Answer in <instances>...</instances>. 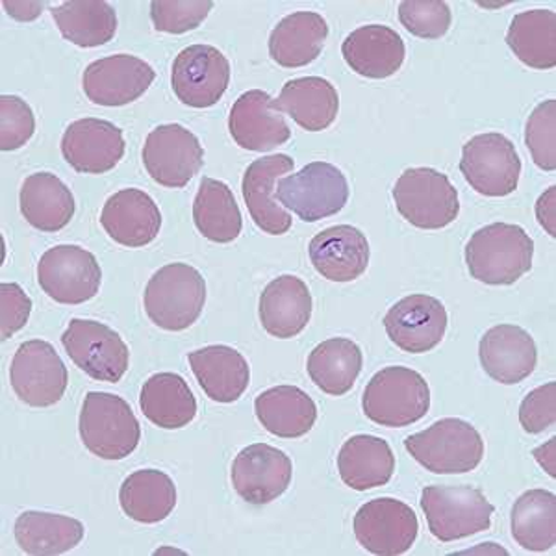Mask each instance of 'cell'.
<instances>
[{
    "instance_id": "obj_19",
    "label": "cell",
    "mask_w": 556,
    "mask_h": 556,
    "mask_svg": "<svg viewBox=\"0 0 556 556\" xmlns=\"http://www.w3.org/2000/svg\"><path fill=\"white\" fill-rule=\"evenodd\" d=\"M123 130L114 123L86 117L71 123L62 138L65 162L83 175L112 172L125 156Z\"/></svg>"
},
{
    "instance_id": "obj_6",
    "label": "cell",
    "mask_w": 556,
    "mask_h": 556,
    "mask_svg": "<svg viewBox=\"0 0 556 556\" xmlns=\"http://www.w3.org/2000/svg\"><path fill=\"white\" fill-rule=\"evenodd\" d=\"M393 201L406 222L424 230L450 227L460 214L458 191L450 177L430 167L406 169L395 182Z\"/></svg>"
},
{
    "instance_id": "obj_24",
    "label": "cell",
    "mask_w": 556,
    "mask_h": 556,
    "mask_svg": "<svg viewBox=\"0 0 556 556\" xmlns=\"http://www.w3.org/2000/svg\"><path fill=\"white\" fill-rule=\"evenodd\" d=\"M312 266L332 282H353L369 266V241L358 228L338 225L323 230L308 247Z\"/></svg>"
},
{
    "instance_id": "obj_41",
    "label": "cell",
    "mask_w": 556,
    "mask_h": 556,
    "mask_svg": "<svg viewBox=\"0 0 556 556\" xmlns=\"http://www.w3.org/2000/svg\"><path fill=\"white\" fill-rule=\"evenodd\" d=\"M399 21L421 39H440L450 33L453 15L442 0H405L399 4Z\"/></svg>"
},
{
    "instance_id": "obj_17",
    "label": "cell",
    "mask_w": 556,
    "mask_h": 556,
    "mask_svg": "<svg viewBox=\"0 0 556 556\" xmlns=\"http://www.w3.org/2000/svg\"><path fill=\"white\" fill-rule=\"evenodd\" d=\"M154 78L156 73L143 60L130 54H115L86 67L84 93L99 106H125L138 101L151 88Z\"/></svg>"
},
{
    "instance_id": "obj_22",
    "label": "cell",
    "mask_w": 556,
    "mask_h": 556,
    "mask_svg": "<svg viewBox=\"0 0 556 556\" xmlns=\"http://www.w3.org/2000/svg\"><path fill=\"white\" fill-rule=\"evenodd\" d=\"M101 225L115 243L138 249L156 240L162 214L159 204L146 191L128 188L117 191L104 203Z\"/></svg>"
},
{
    "instance_id": "obj_10",
    "label": "cell",
    "mask_w": 556,
    "mask_h": 556,
    "mask_svg": "<svg viewBox=\"0 0 556 556\" xmlns=\"http://www.w3.org/2000/svg\"><path fill=\"white\" fill-rule=\"evenodd\" d=\"M65 353L91 379L119 382L127 374L130 351L114 329L91 319H71L62 334Z\"/></svg>"
},
{
    "instance_id": "obj_37",
    "label": "cell",
    "mask_w": 556,
    "mask_h": 556,
    "mask_svg": "<svg viewBox=\"0 0 556 556\" xmlns=\"http://www.w3.org/2000/svg\"><path fill=\"white\" fill-rule=\"evenodd\" d=\"M52 20L67 41L91 49L114 39L117 15L104 0H71L52 10Z\"/></svg>"
},
{
    "instance_id": "obj_30",
    "label": "cell",
    "mask_w": 556,
    "mask_h": 556,
    "mask_svg": "<svg viewBox=\"0 0 556 556\" xmlns=\"http://www.w3.org/2000/svg\"><path fill=\"white\" fill-rule=\"evenodd\" d=\"M254 412L267 432L286 440L308 434L317 419L314 399L298 386H277L260 393Z\"/></svg>"
},
{
    "instance_id": "obj_26",
    "label": "cell",
    "mask_w": 556,
    "mask_h": 556,
    "mask_svg": "<svg viewBox=\"0 0 556 556\" xmlns=\"http://www.w3.org/2000/svg\"><path fill=\"white\" fill-rule=\"evenodd\" d=\"M311 317V290L299 277L282 275L275 278L260 295V321L273 338H295L306 329Z\"/></svg>"
},
{
    "instance_id": "obj_9",
    "label": "cell",
    "mask_w": 556,
    "mask_h": 556,
    "mask_svg": "<svg viewBox=\"0 0 556 556\" xmlns=\"http://www.w3.org/2000/svg\"><path fill=\"white\" fill-rule=\"evenodd\" d=\"M460 172L477 193L506 197L518 190L521 160L503 134H479L462 147Z\"/></svg>"
},
{
    "instance_id": "obj_25",
    "label": "cell",
    "mask_w": 556,
    "mask_h": 556,
    "mask_svg": "<svg viewBox=\"0 0 556 556\" xmlns=\"http://www.w3.org/2000/svg\"><path fill=\"white\" fill-rule=\"evenodd\" d=\"M269 106L278 114L290 115L304 130L321 132L338 117L340 96L338 89L321 76H304L288 80Z\"/></svg>"
},
{
    "instance_id": "obj_27",
    "label": "cell",
    "mask_w": 556,
    "mask_h": 556,
    "mask_svg": "<svg viewBox=\"0 0 556 556\" xmlns=\"http://www.w3.org/2000/svg\"><path fill=\"white\" fill-rule=\"evenodd\" d=\"M342 54L354 73L380 80L403 67L405 41L388 26H361L343 41Z\"/></svg>"
},
{
    "instance_id": "obj_29",
    "label": "cell",
    "mask_w": 556,
    "mask_h": 556,
    "mask_svg": "<svg viewBox=\"0 0 556 556\" xmlns=\"http://www.w3.org/2000/svg\"><path fill=\"white\" fill-rule=\"evenodd\" d=\"M329 38V25L316 12L286 15L269 36V56L286 70L312 64Z\"/></svg>"
},
{
    "instance_id": "obj_46",
    "label": "cell",
    "mask_w": 556,
    "mask_h": 556,
    "mask_svg": "<svg viewBox=\"0 0 556 556\" xmlns=\"http://www.w3.org/2000/svg\"><path fill=\"white\" fill-rule=\"evenodd\" d=\"M33 312V299L26 295L20 285L4 282L0 285V340L7 342L15 332L25 327Z\"/></svg>"
},
{
    "instance_id": "obj_5",
    "label": "cell",
    "mask_w": 556,
    "mask_h": 556,
    "mask_svg": "<svg viewBox=\"0 0 556 556\" xmlns=\"http://www.w3.org/2000/svg\"><path fill=\"white\" fill-rule=\"evenodd\" d=\"M405 447L417 464L438 475L469 473L484 456L481 432L458 417H445L412 434Z\"/></svg>"
},
{
    "instance_id": "obj_43",
    "label": "cell",
    "mask_w": 556,
    "mask_h": 556,
    "mask_svg": "<svg viewBox=\"0 0 556 556\" xmlns=\"http://www.w3.org/2000/svg\"><path fill=\"white\" fill-rule=\"evenodd\" d=\"M212 8V0H154L151 2L152 25L159 33H190L203 25Z\"/></svg>"
},
{
    "instance_id": "obj_14",
    "label": "cell",
    "mask_w": 556,
    "mask_h": 556,
    "mask_svg": "<svg viewBox=\"0 0 556 556\" xmlns=\"http://www.w3.org/2000/svg\"><path fill=\"white\" fill-rule=\"evenodd\" d=\"M354 536L364 549L380 556L403 555L416 542L419 521L403 501H367L353 521Z\"/></svg>"
},
{
    "instance_id": "obj_36",
    "label": "cell",
    "mask_w": 556,
    "mask_h": 556,
    "mask_svg": "<svg viewBox=\"0 0 556 556\" xmlns=\"http://www.w3.org/2000/svg\"><path fill=\"white\" fill-rule=\"evenodd\" d=\"M362 366L361 348L348 338H330L319 343L306 362L312 382L332 397H342L353 390Z\"/></svg>"
},
{
    "instance_id": "obj_13",
    "label": "cell",
    "mask_w": 556,
    "mask_h": 556,
    "mask_svg": "<svg viewBox=\"0 0 556 556\" xmlns=\"http://www.w3.org/2000/svg\"><path fill=\"white\" fill-rule=\"evenodd\" d=\"M204 151L195 134L182 125H160L146 139L143 165L154 182L180 190L201 172Z\"/></svg>"
},
{
    "instance_id": "obj_3",
    "label": "cell",
    "mask_w": 556,
    "mask_h": 556,
    "mask_svg": "<svg viewBox=\"0 0 556 556\" xmlns=\"http://www.w3.org/2000/svg\"><path fill=\"white\" fill-rule=\"evenodd\" d=\"M86 450L102 460H123L141 440L138 417L125 399L114 393L89 392L78 419Z\"/></svg>"
},
{
    "instance_id": "obj_48",
    "label": "cell",
    "mask_w": 556,
    "mask_h": 556,
    "mask_svg": "<svg viewBox=\"0 0 556 556\" xmlns=\"http://www.w3.org/2000/svg\"><path fill=\"white\" fill-rule=\"evenodd\" d=\"M555 447H556V438H551L549 442L544 443L542 447H538L534 451V456H536V460L542 464V468L551 475V477H555L556 468H555Z\"/></svg>"
},
{
    "instance_id": "obj_44",
    "label": "cell",
    "mask_w": 556,
    "mask_h": 556,
    "mask_svg": "<svg viewBox=\"0 0 556 556\" xmlns=\"http://www.w3.org/2000/svg\"><path fill=\"white\" fill-rule=\"evenodd\" d=\"M36 132L33 108L21 97H0V149L17 151L25 147Z\"/></svg>"
},
{
    "instance_id": "obj_42",
    "label": "cell",
    "mask_w": 556,
    "mask_h": 556,
    "mask_svg": "<svg viewBox=\"0 0 556 556\" xmlns=\"http://www.w3.org/2000/svg\"><path fill=\"white\" fill-rule=\"evenodd\" d=\"M525 143L534 164L544 172L556 169V101L542 102L534 108L525 127Z\"/></svg>"
},
{
    "instance_id": "obj_47",
    "label": "cell",
    "mask_w": 556,
    "mask_h": 556,
    "mask_svg": "<svg viewBox=\"0 0 556 556\" xmlns=\"http://www.w3.org/2000/svg\"><path fill=\"white\" fill-rule=\"evenodd\" d=\"M556 208V188L555 186H551L549 190L545 191L544 195L540 197L538 199L536 203V215H538V222H540V225L547 230V235L553 236L555 238L556 236V228H555V214Z\"/></svg>"
},
{
    "instance_id": "obj_20",
    "label": "cell",
    "mask_w": 556,
    "mask_h": 556,
    "mask_svg": "<svg viewBox=\"0 0 556 556\" xmlns=\"http://www.w3.org/2000/svg\"><path fill=\"white\" fill-rule=\"evenodd\" d=\"M295 160L288 154H271L254 160L247 167L241 182L249 214L260 230L266 235L282 236L291 228V215L275 199V190L282 175L293 172Z\"/></svg>"
},
{
    "instance_id": "obj_18",
    "label": "cell",
    "mask_w": 556,
    "mask_h": 556,
    "mask_svg": "<svg viewBox=\"0 0 556 556\" xmlns=\"http://www.w3.org/2000/svg\"><path fill=\"white\" fill-rule=\"evenodd\" d=\"M293 466L285 451L267 443H253L240 451L232 464V484L241 500L267 505L290 488Z\"/></svg>"
},
{
    "instance_id": "obj_40",
    "label": "cell",
    "mask_w": 556,
    "mask_h": 556,
    "mask_svg": "<svg viewBox=\"0 0 556 556\" xmlns=\"http://www.w3.org/2000/svg\"><path fill=\"white\" fill-rule=\"evenodd\" d=\"M513 536L523 549L544 553L556 544V495L529 490L513 506Z\"/></svg>"
},
{
    "instance_id": "obj_35",
    "label": "cell",
    "mask_w": 556,
    "mask_h": 556,
    "mask_svg": "<svg viewBox=\"0 0 556 556\" xmlns=\"http://www.w3.org/2000/svg\"><path fill=\"white\" fill-rule=\"evenodd\" d=\"M123 513L138 523H160L177 506V488L169 475L159 469H139L121 484Z\"/></svg>"
},
{
    "instance_id": "obj_12",
    "label": "cell",
    "mask_w": 556,
    "mask_h": 556,
    "mask_svg": "<svg viewBox=\"0 0 556 556\" xmlns=\"http://www.w3.org/2000/svg\"><path fill=\"white\" fill-rule=\"evenodd\" d=\"M38 282L56 303L83 304L101 290V266L83 247H52L39 260Z\"/></svg>"
},
{
    "instance_id": "obj_39",
    "label": "cell",
    "mask_w": 556,
    "mask_h": 556,
    "mask_svg": "<svg viewBox=\"0 0 556 556\" xmlns=\"http://www.w3.org/2000/svg\"><path fill=\"white\" fill-rule=\"evenodd\" d=\"M197 230L215 243H230L241 235L243 219L235 193L227 184L204 177L193 201Z\"/></svg>"
},
{
    "instance_id": "obj_38",
    "label": "cell",
    "mask_w": 556,
    "mask_h": 556,
    "mask_svg": "<svg viewBox=\"0 0 556 556\" xmlns=\"http://www.w3.org/2000/svg\"><path fill=\"white\" fill-rule=\"evenodd\" d=\"M506 43L527 67L553 70L556 65V13L551 10L518 13L506 34Z\"/></svg>"
},
{
    "instance_id": "obj_28",
    "label": "cell",
    "mask_w": 556,
    "mask_h": 556,
    "mask_svg": "<svg viewBox=\"0 0 556 556\" xmlns=\"http://www.w3.org/2000/svg\"><path fill=\"white\" fill-rule=\"evenodd\" d=\"M197 382L215 403H235L245 393L251 369L245 356L228 345H208L188 354Z\"/></svg>"
},
{
    "instance_id": "obj_32",
    "label": "cell",
    "mask_w": 556,
    "mask_h": 556,
    "mask_svg": "<svg viewBox=\"0 0 556 556\" xmlns=\"http://www.w3.org/2000/svg\"><path fill=\"white\" fill-rule=\"evenodd\" d=\"M21 214L41 232H58L75 215V197L56 175L34 173L23 182L20 193Z\"/></svg>"
},
{
    "instance_id": "obj_7",
    "label": "cell",
    "mask_w": 556,
    "mask_h": 556,
    "mask_svg": "<svg viewBox=\"0 0 556 556\" xmlns=\"http://www.w3.org/2000/svg\"><path fill=\"white\" fill-rule=\"evenodd\" d=\"M275 199L306 223L340 214L349 201L348 177L327 162H312L299 173L280 178Z\"/></svg>"
},
{
    "instance_id": "obj_15",
    "label": "cell",
    "mask_w": 556,
    "mask_h": 556,
    "mask_svg": "<svg viewBox=\"0 0 556 556\" xmlns=\"http://www.w3.org/2000/svg\"><path fill=\"white\" fill-rule=\"evenodd\" d=\"M228 84L230 62L212 45H191L175 58L173 91L186 106H214L222 101Z\"/></svg>"
},
{
    "instance_id": "obj_11",
    "label": "cell",
    "mask_w": 556,
    "mask_h": 556,
    "mask_svg": "<svg viewBox=\"0 0 556 556\" xmlns=\"http://www.w3.org/2000/svg\"><path fill=\"white\" fill-rule=\"evenodd\" d=\"M10 382L25 405L47 408L64 397L70 374L51 343L30 340L13 354Z\"/></svg>"
},
{
    "instance_id": "obj_2",
    "label": "cell",
    "mask_w": 556,
    "mask_h": 556,
    "mask_svg": "<svg viewBox=\"0 0 556 556\" xmlns=\"http://www.w3.org/2000/svg\"><path fill=\"white\" fill-rule=\"evenodd\" d=\"M206 282L190 264H167L152 275L143 304L149 319L160 329L178 332L190 329L203 314Z\"/></svg>"
},
{
    "instance_id": "obj_31",
    "label": "cell",
    "mask_w": 556,
    "mask_h": 556,
    "mask_svg": "<svg viewBox=\"0 0 556 556\" xmlns=\"http://www.w3.org/2000/svg\"><path fill=\"white\" fill-rule=\"evenodd\" d=\"M338 471L342 481L356 492L384 486L395 471V456L382 438L358 434L349 438L338 453Z\"/></svg>"
},
{
    "instance_id": "obj_45",
    "label": "cell",
    "mask_w": 556,
    "mask_h": 556,
    "mask_svg": "<svg viewBox=\"0 0 556 556\" xmlns=\"http://www.w3.org/2000/svg\"><path fill=\"white\" fill-rule=\"evenodd\" d=\"M556 421V382L532 390L519 406V424L525 432L540 434Z\"/></svg>"
},
{
    "instance_id": "obj_8",
    "label": "cell",
    "mask_w": 556,
    "mask_h": 556,
    "mask_svg": "<svg viewBox=\"0 0 556 556\" xmlns=\"http://www.w3.org/2000/svg\"><path fill=\"white\" fill-rule=\"evenodd\" d=\"M419 503L430 534L445 544L488 531L495 513L486 495L471 486H427Z\"/></svg>"
},
{
    "instance_id": "obj_23",
    "label": "cell",
    "mask_w": 556,
    "mask_h": 556,
    "mask_svg": "<svg viewBox=\"0 0 556 556\" xmlns=\"http://www.w3.org/2000/svg\"><path fill=\"white\" fill-rule=\"evenodd\" d=\"M271 97L262 89H251L235 102L228 117V130L245 151L267 152L285 146L291 130L285 117L271 110Z\"/></svg>"
},
{
    "instance_id": "obj_4",
    "label": "cell",
    "mask_w": 556,
    "mask_h": 556,
    "mask_svg": "<svg viewBox=\"0 0 556 556\" xmlns=\"http://www.w3.org/2000/svg\"><path fill=\"white\" fill-rule=\"evenodd\" d=\"M362 408L367 419L380 427H408L429 412V384L410 367H384L367 382Z\"/></svg>"
},
{
    "instance_id": "obj_34",
    "label": "cell",
    "mask_w": 556,
    "mask_h": 556,
    "mask_svg": "<svg viewBox=\"0 0 556 556\" xmlns=\"http://www.w3.org/2000/svg\"><path fill=\"white\" fill-rule=\"evenodd\" d=\"M139 406L143 416L160 429H182L197 416L195 395L177 374H156L141 388Z\"/></svg>"
},
{
    "instance_id": "obj_33",
    "label": "cell",
    "mask_w": 556,
    "mask_h": 556,
    "mask_svg": "<svg viewBox=\"0 0 556 556\" xmlns=\"http://www.w3.org/2000/svg\"><path fill=\"white\" fill-rule=\"evenodd\" d=\"M15 542L26 555H64L83 542L84 525L62 514L26 510L15 519Z\"/></svg>"
},
{
    "instance_id": "obj_16",
    "label": "cell",
    "mask_w": 556,
    "mask_h": 556,
    "mask_svg": "<svg viewBox=\"0 0 556 556\" xmlns=\"http://www.w3.org/2000/svg\"><path fill=\"white\" fill-rule=\"evenodd\" d=\"M447 321V311L440 299L416 293L393 304L386 314L384 329L401 351L421 354L442 343Z\"/></svg>"
},
{
    "instance_id": "obj_1",
    "label": "cell",
    "mask_w": 556,
    "mask_h": 556,
    "mask_svg": "<svg viewBox=\"0 0 556 556\" xmlns=\"http://www.w3.org/2000/svg\"><path fill=\"white\" fill-rule=\"evenodd\" d=\"M534 241L519 225L492 223L466 245V264L475 280L490 286L516 285L531 271Z\"/></svg>"
},
{
    "instance_id": "obj_21",
    "label": "cell",
    "mask_w": 556,
    "mask_h": 556,
    "mask_svg": "<svg viewBox=\"0 0 556 556\" xmlns=\"http://www.w3.org/2000/svg\"><path fill=\"white\" fill-rule=\"evenodd\" d=\"M482 369L501 384H518L531 377L538 364V349L527 330L518 325H497L486 330L479 345Z\"/></svg>"
}]
</instances>
